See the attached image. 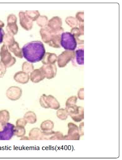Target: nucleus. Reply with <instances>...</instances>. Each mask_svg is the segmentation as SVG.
<instances>
[{
	"label": "nucleus",
	"mask_w": 122,
	"mask_h": 160,
	"mask_svg": "<svg viewBox=\"0 0 122 160\" xmlns=\"http://www.w3.org/2000/svg\"><path fill=\"white\" fill-rule=\"evenodd\" d=\"M75 57L74 50H65L57 57L58 65L59 68H64Z\"/></svg>",
	"instance_id": "obj_8"
},
{
	"label": "nucleus",
	"mask_w": 122,
	"mask_h": 160,
	"mask_svg": "<svg viewBox=\"0 0 122 160\" xmlns=\"http://www.w3.org/2000/svg\"><path fill=\"white\" fill-rule=\"evenodd\" d=\"M5 32L2 28H0V44L2 43L3 41Z\"/></svg>",
	"instance_id": "obj_41"
},
{
	"label": "nucleus",
	"mask_w": 122,
	"mask_h": 160,
	"mask_svg": "<svg viewBox=\"0 0 122 160\" xmlns=\"http://www.w3.org/2000/svg\"><path fill=\"white\" fill-rule=\"evenodd\" d=\"M22 71L27 73H31L34 70V65L31 63L24 62L22 65Z\"/></svg>",
	"instance_id": "obj_32"
},
{
	"label": "nucleus",
	"mask_w": 122,
	"mask_h": 160,
	"mask_svg": "<svg viewBox=\"0 0 122 160\" xmlns=\"http://www.w3.org/2000/svg\"><path fill=\"white\" fill-rule=\"evenodd\" d=\"M57 61V56L55 53L46 52L42 60V62L43 65L47 64H55Z\"/></svg>",
	"instance_id": "obj_18"
},
{
	"label": "nucleus",
	"mask_w": 122,
	"mask_h": 160,
	"mask_svg": "<svg viewBox=\"0 0 122 160\" xmlns=\"http://www.w3.org/2000/svg\"><path fill=\"white\" fill-rule=\"evenodd\" d=\"M17 21H18L17 17L14 14H9L8 17V23H17Z\"/></svg>",
	"instance_id": "obj_36"
},
{
	"label": "nucleus",
	"mask_w": 122,
	"mask_h": 160,
	"mask_svg": "<svg viewBox=\"0 0 122 160\" xmlns=\"http://www.w3.org/2000/svg\"><path fill=\"white\" fill-rule=\"evenodd\" d=\"M54 127V122L50 120H46L43 122L40 125L41 130L43 131L53 130Z\"/></svg>",
	"instance_id": "obj_23"
},
{
	"label": "nucleus",
	"mask_w": 122,
	"mask_h": 160,
	"mask_svg": "<svg viewBox=\"0 0 122 160\" xmlns=\"http://www.w3.org/2000/svg\"><path fill=\"white\" fill-rule=\"evenodd\" d=\"M10 115L9 112L7 110L0 111V122H7L9 121Z\"/></svg>",
	"instance_id": "obj_29"
},
{
	"label": "nucleus",
	"mask_w": 122,
	"mask_h": 160,
	"mask_svg": "<svg viewBox=\"0 0 122 160\" xmlns=\"http://www.w3.org/2000/svg\"><path fill=\"white\" fill-rule=\"evenodd\" d=\"M15 40L13 35L9 33L5 34L3 38V42L5 46L8 47Z\"/></svg>",
	"instance_id": "obj_27"
},
{
	"label": "nucleus",
	"mask_w": 122,
	"mask_h": 160,
	"mask_svg": "<svg viewBox=\"0 0 122 160\" xmlns=\"http://www.w3.org/2000/svg\"><path fill=\"white\" fill-rule=\"evenodd\" d=\"M22 50L23 56L30 63L42 61L46 53L44 46L40 41H32L26 44Z\"/></svg>",
	"instance_id": "obj_1"
},
{
	"label": "nucleus",
	"mask_w": 122,
	"mask_h": 160,
	"mask_svg": "<svg viewBox=\"0 0 122 160\" xmlns=\"http://www.w3.org/2000/svg\"><path fill=\"white\" fill-rule=\"evenodd\" d=\"M84 11L78 12L76 14V18L81 23H84Z\"/></svg>",
	"instance_id": "obj_35"
},
{
	"label": "nucleus",
	"mask_w": 122,
	"mask_h": 160,
	"mask_svg": "<svg viewBox=\"0 0 122 160\" xmlns=\"http://www.w3.org/2000/svg\"><path fill=\"white\" fill-rule=\"evenodd\" d=\"M79 28H74L71 29V33L75 37V38H78L80 36L84 35V23L79 22Z\"/></svg>",
	"instance_id": "obj_22"
},
{
	"label": "nucleus",
	"mask_w": 122,
	"mask_h": 160,
	"mask_svg": "<svg viewBox=\"0 0 122 160\" xmlns=\"http://www.w3.org/2000/svg\"><path fill=\"white\" fill-rule=\"evenodd\" d=\"M39 103L43 108L45 109L58 110L60 108V105L56 98L52 95L43 94L39 98Z\"/></svg>",
	"instance_id": "obj_3"
},
{
	"label": "nucleus",
	"mask_w": 122,
	"mask_h": 160,
	"mask_svg": "<svg viewBox=\"0 0 122 160\" xmlns=\"http://www.w3.org/2000/svg\"><path fill=\"white\" fill-rule=\"evenodd\" d=\"M63 134L60 132L53 131H43L41 133L40 140H63Z\"/></svg>",
	"instance_id": "obj_10"
},
{
	"label": "nucleus",
	"mask_w": 122,
	"mask_h": 160,
	"mask_svg": "<svg viewBox=\"0 0 122 160\" xmlns=\"http://www.w3.org/2000/svg\"><path fill=\"white\" fill-rule=\"evenodd\" d=\"M25 13L27 16L33 21H37L38 18L40 16V13L39 11H26Z\"/></svg>",
	"instance_id": "obj_33"
},
{
	"label": "nucleus",
	"mask_w": 122,
	"mask_h": 160,
	"mask_svg": "<svg viewBox=\"0 0 122 160\" xmlns=\"http://www.w3.org/2000/svg\"><path fill=\"white\" fill-rule=\"evenodd\" d=\"M73 120L75 122H80L84 119V108L82 107L74 105L66 107L65 108Z\"/></svg>",
	"instance_id": "obj_4"
},
{
	"label": "nucleus",
	"mask_w": 122,
	"mask_h": 160,
	"mask_svg": "<svg viewBox=\"0 0 122 160\" xmlns=\"http://www.w3.org/2000/svg\"><path fill=\"white\" fill-rule=\"evenodd\" d=\"M27 122L24 118L19 119L17 120V126H21V127H25L27 125Z\"/></svg>",
	"instance_id": "obj_38"
},
{
	"label": "nucleus",
	"mask_w": 122,
	"mask_h": 160,
	"mask_svg": "<svg viewBox=\"0 0 122 160\" xmlns=\"http://www.w3.org/2000/svg\"><path fill=\"white\" fill-rule=\"evenodd\" d=\"M4 22H2V21H0V28H2L4 27Z\"/></svg>",
	"instance_id": "obj_42"
},
{
	"label": "nucleus",
	"mask_w": 122,
	"mask_h": 160,
	"mask_svg": "<svg viewBox=\"0 0 122 160\" xmlns=\"http://www.w3.org/2000/svg\"><path fill=\"white\" fill-rule=\"evenodd\" d=\"M1 61L6 68L13 66L16 62V59L11 55L6 46L3 45L0 51Z\"/></svg>",
	"instance_id": "obj_5"
},
{
	"label": "nucleus",
	"mask_w": 122,
	"mask_h": 160,
	"mask_svg": "<svg viewBox=\"0 0 122 160\" xmlns=\"http://www.w3.org/2000/svg\"><path fill=\"white\" fill-rule=\"evenodd\" d=\"M60 45L66 50L73 51L76 48L77 42L71 32H63L61 34Z\"/></svg>",
	"instance_id": "obj_2"
},
{
	"label": "nucleus",
	"mask_w": 122,
	"mask_h": 160,
	"mask_svg": "<svg viewBox=\"0 0 122 160\" xmlns=\"http://www.w3.org/2000/svg\"><path fill=\"white\" fill-rule=\"evenodd\" d=\"M14 126L8 122H0V140H9L13 136Z\"/></svg>",
	"instance_id": "obj_6"
},
{
	"label": "nucleus",
	"mask_w": 122,
	"mask_h": 160,
	"mask_svg": "<svg viewBox=\"0 0 122 160\" xmlns=\"http://www.w3.org/2000/svg\"><path fill=\"white\" fill-rule=\"evenodd\" d=\"M7 68L2 62L0 61V78H2L4 76L6 72Z\"/></svg>",
	"instance_id": "obj_37"
},
{
	"label": "nucleus",
	"mask_w": 122,
	"mask_h": 160,
	"mask_svg": "<svg viewBox=\"0 0 122 160\" xmlns=\"http://www.w3.org/2000/svg\"><path fill=\"white\" fill-rule=\"evenodd\" d=\"M9 50L13 52L14 55L18 58H23L22 49L19 47L18 43L14 41L11 45L7 47Z\"/></svg>",
	"instance_id": "obj_16"
},
{
	"label": "nucleus",
	"mask_w": 122,
	"mask_h": 160,
	"mask_svg": "<svg viewBox=\"0 0 122 160\" xmlns=\"http://www.w3.org/2000/svg\"><path fill=\"white\" fill-rule=\"evenodd\" d=\"M40 34L43 41L48 44L50 41L52 34L50 29L47 27L41 28Z\"/></svg>",
	"instance_id": "obj_17"
},
{
	"label": "nucleus",
	"mask_w": 122,
	"mask_h": 160,
	"mask_svg": "<svg viewBox=\"0 0 122 160\" xmlns=\"http://www.w3.org/2000/svg\"><path fill=\"white\" fill-rule=\"evenodd\" d=\"M78 98L80 100H84V88H81L79 90L78 92Z\"/></svg>",
	"instance_id": "obj_39"
},
{
	"label": "nucleus",
	"mask_w": 122,
	"mask_h": 160,
	"mask_svg": "<svg viewBox=\"0 0 122 160\" xmlns=\"http://www.w3.org/2000/svg\"><path fill=\"white\" fill-rule=\"evenodd\" d=\"M76 55V61L79 65H83L84 64V48H79L75 52Z\"/></svg>",
	"instance_id": "obj_24"
},
{
	"label": "nucleus",
	"mask_w": 122,
	"mask_h": 160,
	"mask_svg": "<svg viewBox=\"0 0 122 160\" xmlns=\"http://www.w3.org/2000/svg\"><path fill=\"white\" fill-rule=\"evenodd\" d=\"M68 127V135H67L68 140H79L81 136L79 127L73 122H69Z\"/></svg>",
	"instance_id": "obj_11"
},
{
	"label": "nucleus",
	"mask_w": 122,
	"mask_h": 160,
	"mask_svg": "<svg viewBox=\"0 0 122 160\" xmlns=\"http://www.w3.org/2000/svg\"><path fill=\"white\" fill-rule=\"evenodd\" d=\"M21 138H20V140H29V138L28 137H27V136H23V137H21Z\"/></svg>",
	"instance_id": "obj_43"
},
{
	"label": "nucleus",
	"mask_w": 122,
	"mask_h": 160,
	"mask_svg": "<svg viewBox=\"0 0 122 160\" xmlns=\"http://www.w3.org/2000/svg\"><path fill=\"white\" fill-rule=\"evenodd\" d=\"M26 134V129L24 127L14 126L13 128V136L18 137H23Z\"/></svg>",
	"instance_id": "obj_26"
},
{
	"label": "nucleus",
	"mask_w": 122,
	"mask_h": 160,
	"mask_svg": "<svg viewBox=\"0 0 122 160\" xmlns=\"http://www.w3.org/2000/svg\"><path fill=\"white\" fill-rule=\"evenodd\" d=\"M61 37L60 34L52 33L50 41L48 45L53 48H60Z\"/></svg>",
	"instance_id": "obj_19"
},
{
	"label": "nucleus",
	"mask_w": 122,
	"mask_h": 160,
	"mask_svg": "<svg viewBox=\"0 0 122 160\" xmlns=\"http://www.w3.org/2000/svg\"><path fill=\"white\" fill-rule=\"evenodd\" d=\"M56 116L61 120H66L68 118L69 115L66 109L61 108L57 110Z\"/></svg>",
	"instance_id": "obj_30"
},
{
	"label": "nucleus",
	"mask_w": 122,
	"mask_h": 160,
	"mask_svg": "<svg viewBox=\"0 0 122 160\" xmlns=\"http://www.w3.org/2000/svg\"><path fill=\"white\" fill-rule=\"evenodd\" d=\"M24 119L27 123L33 124L37 122V119L35 113L33 111H29L26 112L24 115Z\"/></svg>",
	"instance_id": "obj_21"
},
{
	"label": "nucleus",
	"mask_w": 122,
	"mask_h": 160,
	"mask_svg": "<svg viewBox=\"0 0 122 160\" xmlns=\"http://www.w3.org/2000/svg\"><path fill=\"white\" fill-rule=\"evenodd\" d=\"M20 25L25 30L28 31L31 30L33 27V21L27 16L25 12L20 11L19 13Z\"/></svg>",
	"instance_id": "obj_13"
},
{
	"label": "nucleus",
	"mask_w": 122,
	"mask_h": 160,
	"mask_svg": "<svg viewBox=\"0 0 122 160\" xmlns=\"http://www.w3.org/2000/svg\"><path fill=\"white\" fill-rule=\"evenodd\" d=\"M78 97L75 96H72L67 99L65 102L66 107L72 106L76 104L78 101Z\"/></svg>",
	"instance_id": "obj_34"
},
{
	"label": "nucleus",
	"mask_w": 122,
	"mask_h": 160,
	"mask_svg": "<svg viewBox=\"0 0 122 160\" xmlns=\"http://www.w3.org/2000/svg\"><path fill=\"white\" fill-rule=\"evenodd\" d=\"M84 122H81L80 124L79 128V132L80 136H84Z\"/></svg>",
	"instance_id": "obj_40"
},
{
	"label": "nucleus",
	"mask_w": 122,
	"mask_h": 160,
	"mask_svg": "<svg viewBox=\"0 0 122 160\" xmlns=\"http://www.w3.org/2000/svg\"><path fill=\"white\" fill-rule=\"evenodd\" d=\"M37 23L38 26L42 28L47 27L48 22V18L47 16L44 15L40 16L37 20Z\"/></svg>",
	"instance_id": "obj_31"
},
{
	"label": "nucleus",
	"mask_w": 122,
	"mask_h": 160,
	"mask_svg": "<svg viewBox=\"0 0 122 160\" xmlns=\"http://www.w3.org/2000/svg\"><path fill=\"white\" fill-rule=\"evenodd\" d=\"M6 93L8 99L12 101H17L22 96V90L18 87L12 86L7 90Z\"/></svg>",
	"instance_id": "obj_12"
},
{
	"label": "nucleus",
	"mask_w": 122,
	"mask_h": 160,
	"mask_svg": "<svg viewBox=\"0 0 122 160\" xmlns=\"http://www.w3.org/2000/svg\"><path fill=\"white\" fill-rule=\"evenodd\" d=\"M62 25V19L58 17H54L48 21L47 27L50 29L52 33L62 34L64 31Z\"/></svg>",
	"instance_id": "obj_7"
},
{
	"label": "nucleus",
	"mask_w": 122,
	"mask_h": 160,
	"mask_svg": "<svg viewBox=\"0 0 122 160\" xmlns=\"http://www.w3.org/2000/svg\"><path fill=\"white\" fill-rule=\"evenodd\" d=\"M65 22L71 28H76L79 24V22L77 20L76 18L73 17H68L65 19Z\"/></svg>",
	"instance_id": "obj_28"
},
{
	"label": "nucleus",
	"mask_w": 122,
	"mask_h": 160,
	"mask_svg": "<svg viewBox=\"0 0 122 160\" xmlns=\"http://www.w3.org/2000/svg\"><path fill=\"white\" fill-rule=\"evenodd\" d=\"M6 29L8 33L11 34L13 36L16 35L18 32V27L17 23H8Z\"/></svg>",
	"instance_id": "obj_25"
},
{
	"label": "nucleus",
	"mask_w": 122,
	"mask_h": 160,
	"mask_svg": "<svg viewBox=\"0 0 122 160\" xmlns=\"http://www.w3.org/2000/svg\"><path fill=\"white\" fill-rule=\"evenodd\" d=\"M30 79L32 82L37 83L43 81L45 78L44 74L40 69L34 70L30 75Z\"/></svg>",
	"instance_id": "obj_15"
},
{
	"label": "nucleus",
	"mask_w": 122,
	"mask_h": 160,
	"mask_svg": "<svg viewBox=\"0 0 122 160\" xmlns=\"http://www.w3.org/2000/svg\"><path fill=\"white\" fill-rule=\"evenodd\" d=\"M39 69L44 74L45 77L48 79L54 78L57 74V67L55 64L43 65Z\"/></svg>",
	"instance_id": "obj_9"
},
{
	"label": "nucleus",
	"mask_w": 122,
	"mask_h": 160,
	"mask_svg": "<svg viewBox=\"0 0 122 160\" xmlns=\"http://www.w3.org/2000/svg\"><path fill=\"white\" fill-rule=\"evenodd\" d=\"M30 77L29 74L23 71H19L16 73L13 76V79L16 82L21 84H26L29 82Z\"/></svg>",
	"instance_id": "obj_14"
},
{
	"label": "nucleus",
	"mask_w": 122,
	"mask_h": 160,
	"mask_svg": "<svg viewBox=\"0 0 122 160\" xmlns=\"http://www.w3.org/2000/svg\"><path fill=\"white\" fill-rule=\"evenodd\" d=\"M42 131L39 128H32L29 132V139L32 140H40L41 137Z\"/></svg>",
	"instance_id": "obj_20"
}]
</instances>
